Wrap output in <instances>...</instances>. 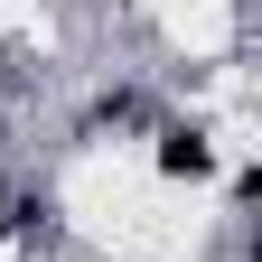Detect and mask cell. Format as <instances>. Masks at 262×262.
<instances>
[{
  "mask_svg": "<svg viewBox=\"0 0 262 262\" xmlns=\"http://www.w3.org/2000/svg\"><path fill=\"white\" fill-rule=\"evenodd\" d=\"M159 169H169V178H206V141H196V131H169Z\"/></svg>",
  "mask_w": 262,
  "mask_h": 262,
  "instance_id": "6da1fadb",
  "label": "cell"
}]
</instances>
